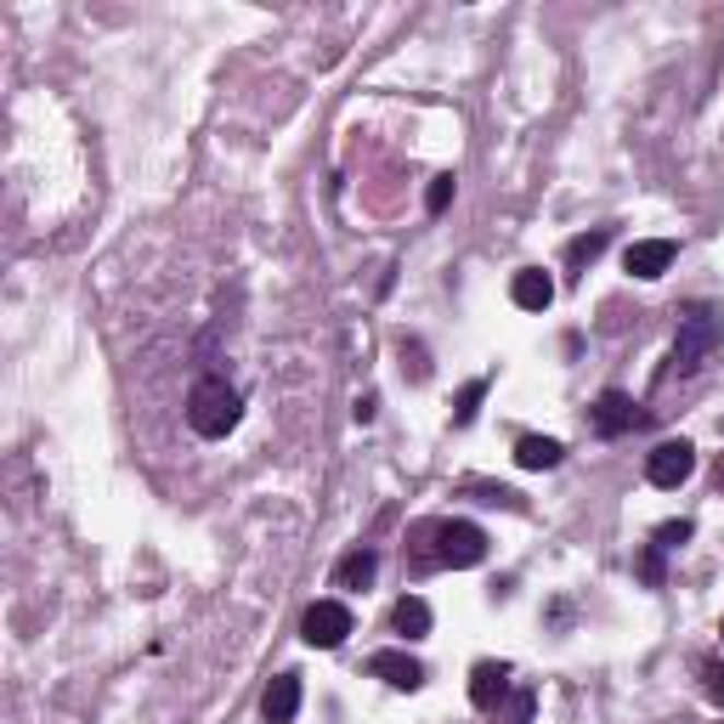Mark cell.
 Here are the masks:
<instances>
[{
    "label": "cell",
    "mask_w": 724,
    "mask_h": 724,
    "mask_svg": "<svg viewBox=\"0 0 724 724\" xmlns=\"http://www.w3.org/2000/svg\"><path fill=\"white\" fill-rule=\"evenodd\" d=\"M238 419H244V397H238V390L226 385V379H215V374H210V379L192 385V397H187V424H192L199 436L221 442Z\"/></svg>",
    "instance_id": "cell-1"
},
{
    "label": "cell",
    "mask_w": 724,
    "mask_h": 724,
    "mask_svg": "<svg viewBox=\"0 0 724 724\" xmlns=\"http://www.w3.org/2000/svg\"><path fill=\"white\" fill-rule=\"evenodd\" d=\"M436 561L453 572H470L487 561V533L476 521H436Z\"/></svg>",
    "instance_id": "cell-2"
},
{
    "label": "cell",
    "mask_w": 724,
    "mask_h": 724,
    "mask_svg": "<svg viewBox=\"0 0 724 724\" xmlns=\"http://www.w3.org/2000/svg\"><path fill=\"white\" fill-rule=\"evenodd\" d=\"M713 346H719V317H713L708 306H697V312L679 323V340H674V374L690 379V374L702 369V357H708Z\"/></svg>",
    "instance_id": "cell-3"
},
{
    "label": "cell",
    "mask_w": 724,
    "mask_h": 724,
    "mask_svg": "<svg viewBox=\"0 0 724 724\" xmlns=\"http://www.w3.org/2000/svg\"><path fill=\"white\" fill-rule=\"evenodd\" d=\"M346 634H351V611H346L340 600H317V606H306V617H301V640H306L312 651H335V645H346Z\"/></svg>",
    "instance_id": "cell-4"
},
{
    "label": "cell",
    "mask_w": 724,
    "mask_h": 724,
    "mask_svg": "<svg viewBox=\"0 0 724 724\" xmlns=\"http://www.w3.org/2000/svg\"><path fill=\"white\" fill-rule=\"evenodd\" d=\"M690 470H697V447H690L685 436L679 442H656L651 458H645V481L651 487H685Z\"/></svg>",
    "instance_id": "cell-5"
},
{
    "label": "cell",
    "mask_w": 724,
    "mask_h": 724,
    "mask_svg": "<svg viewBox=\"0 0 724 724\" xmlns=\"http://www.w3.org/2000/svg\"><path fill=\"white\" fill-rule=\"evenodd\" d=\"M674 255H679V244L674 238H640V244H629V255H622V267H629L634 278H663L668 267H674Z\"/></svg>",
    "instance_id": "cell-6"
},
{
    "label": "cell",
    "mask_w": 724,
    "mask_h": 724,
    "mask_svg": "<svg viewBox=\"0 0 724 724\" xmlns=\"http://www.w3.org/2000/svg\"><path fill=\"white\" fill-rule=\"evenodd\" d=\"M588 419H595V431L600 436H622V431H634V397L629 390H600V402L588 408Z\"/></svg>",
    "instance_id": "cell-7"
},
{
    "label": "cell",
    "mask_w": 724,
    "mask_h": 724,
    "mask_svg": "<svg viewBox=\"0 0 724 724\" xmlns=\"http://www.w3.org/2000/svg\"><path fill=\"white\" fill-rule=\"evenodd\" d=\"M369 674L385 679L390 690H419V685H424V668L413 663L408 651H374V656H369Z\"/></svg>",
    "instance_id": "cell-8"
},
{
    "label": "cell",
    "mask_w": 724,
    "mask_h": 724,
    "mask_svg": "<svg viewBox=\"0 0 724 724\" xmlns=\"http://www.w3.org/2000/svg\"><path fill=\"white\" fill-rule=\"evenodd\" d=\"M301 713V674H278L267 685V697H260V719L267 724H294Z\"/></svg>",
    "instance_id": "cell-9"
},
{
    "label": "cell",
    "mask_w": 724,
    "mask_h": 724,
    "mask_svg": "<svg viewBox=\"0 0 724 724\" xmlns=\"http://www.w3.org/2000/svg\"><path fill=\"white\" fill-rule=\"evenodd\" d=\"M510 301H515L521 312H549V301H554V278H549L544 267H521L515 283H510Z\"/></svg>",
    "instance_id": "cell-10"
},
{
    "label": "cell",
    "mask_w": 724,
    "mask_h": 724,
    "mask_svg": "<svg viewBox=\"0 0 724 724\" xmlns=\"http://www.w3.org/2000/svg\"><path fill=\"white\" fill-rule=\"evenodd\" d=\"M504 697H510V663H476V674H470V702L481 713H492Z\"/></svg>",
    "instance_id": "cell-11"
},
{
    "label": "cell",
    "mask_w": 724,
    "mask_h": 724,
    "mask_svg": "<svg viewBox=\"0 0 724 724\" xmlns=\"http://www.w3.org/2000/svg\"><path fill=\"white\" fill-rule=\"evenodd\" d=\"M561 458H567V447L554 442V436H521L515 442V465L521 470H554Z\"/></svg>",
    "instance_id": "cell-12"
},
{
    "label": "cell",
    "mask_w": 724,
    "mask_h": 724,
    "mask_svg": "<svg viewBox=\"0 0 724 724\" xmlns=\"http://www.w3.org/2000/svg\"><path fill=\"white\" fill-rule=\"evenodd\" d=\"M390 629H397L402 640H424L431 634V606H424L419 595H402L397 611H390Z\"/></svg>",
    "instance_id": "cell-13"
},
{
    "label": "cell",
    "mask_w": 724,
    "mask_h": 724,
    "mask_svg": "<svg viewBox=\"0 0 724 724\" xmlns=\"http://www.w3.org/2000/svg\"><path fill=\"white\" fill-rule=\"evenodd\" d=\"M374 572H379V554H374V549H351L346 561L335 567V583H340V588H369Z\"/></svg>",
    "instance_id": "cell-14"
},
{
    "label": "cell",
    "mask_w": 724,
    "mask_h": 724,
    "mask_svg": "<svg viewBox=\"0 0 724 724\" xmlns=\"http://www.w3.org/2000/svg\"><path fill=\"white\" fill-rule=\"evenodd\" d=\"M606 244H611V226H595V233H583V238L567 244V260H572V267H588V260H595Z\"/></svg>",
    "instance_id": "cell-15"
},
{
    "label": "cell",
    "mask_w": 724,
    "mask_h": 724,
    "mask_svg": "<svg viewBox=\"0 0 724 724\" xmlns=\"http://www.w3.org/2000/svg\"><path fill=\"white\" fill-rule=\"evenodd\" d=\"M397 357H402V374H408L413 385L431 379V357H424V346H419V340H402V346H397Z\"/></svg>",
    "instance_id": "cell-16"
},
{
    "label": "cell",
    "mask_w": 724,
    "mask_h": 724,
    "mask_svg": "<svg viewBox=\"0 0 724 724\" xmlns=\"http://www.w3.org/2000/svg\"><path fill=\"white\" fill-rule=\"evenodd\" d=\"M481 397H487V379H470L465 390H458V397H453V424H470L476 408H481Z\"/></svg>",
    "instance_id": "cell-17"
},
{
    "label": "cell",
    "mask_w": 724,
    "mask_h": 724,
    "mask_svg": "<svg viewBox=\"0 0 724 724\" xmlns=\"http://www.w3.org/2000/svg\"><path fill=\"white\" fill-rule=\"evenodd\" d=\"M690 533H697L690 521H663L651 538H656V549H679V544H690Z\"/></svg>",
    "instance_id": "cell-18"
},
{
    "label": "cell",
    "mask_w": 724,
    "mask_h": 724,
    "mask_svg": "<svg viewBox=\"0 0 724 724\" xmlns=\"http://www.w3.org/2000/svg\"><path fill=\"white\" fill-rule=\"evenodd\" d=\"M634 572H640L651 588H663V549H656V544H645V549H640V561H634Z\"/></svg>",
    "instance_id": "cell-19"
},
{
    "label": "cell",
    "mask_w": 724,
    "mask_h": 724,
    "mask_svg": "<svg viewBox=\"0 0 724 724\" xmlns=\"http://www.w3.org/2000/svg\"><path fill=\"white\" fill-rule=\"evenodd\" d=\"M453 187H458L453 176H436L431 187H424V210H431V215H442V210L453 205Z\"/></svg>",
    "instance_id": "cell-20"
},
{
    "label": "cell",
    "mask_w": 724,
    "mask_h": 724,
    "mask_svg": "<svg viewBox=\"0 0 724 724\" xmlns=\"http://www.w3.org/2000/svg\"><path fill=\"white\" fill-rule=\"evenodd\" d=\"M702 679H708V697H713V702H724V663L702 656Z\"/></svg>",
    "instance_id": "cell-21"
},
{
    "label": "cell",
    "mask_w": 724,
    "mask_h": 724,
    "mask_svg": "<svg viewBox=\"0 0 724 724\" xmlns=\"http://www.w3.org/2000/svg\"><path fill=\"white\" fill-rule=\"evenodd\" d=\"M379 413V397H357V424H374Z\"/></svg>",
    "instance_id": "cell-22"
},
{
    "label": "cell",
    "mask_w": 724,
    "mask_h": 724,
    "mask_svg": "<svg viewBox=\"0 0 724 724\" xmlns=\"http://www.w3.org/2000/svg\"><path fill=\"white\" fill-rule=\"evenodd\" d=\"M719 487H724V458H719Z\"/></svg>",
    "instance_id": "cell-23"
},
{
    "label": "cell",
    "mask_w": 724,
    "mask_h": 724,
    "mask_svg": "<svg viewBox=\"0 0 724 724\" xmlns=\"http://www.w3.org/2000/svg\"><path fill=\"white\" fill-rule=\"evenodd\" d=\"M719 640H724V622H719Z\"/></svg>",
    "instance_id": "cell-24"
}]
</instances>
